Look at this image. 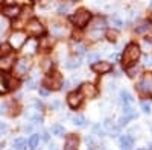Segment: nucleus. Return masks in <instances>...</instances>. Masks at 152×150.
Here are the masks:
<instances>
[{
  "label": "nucleus",
  "instance_id": "7",
  "mask_svg": "<svg viewBox=\"0 0 152 150\" xmlns=\"http://www.w3.org/2000/svg\"><path fill=\"white\" fill-rule=\"evenodd\" d=\"M82 96H87L88 99H91L97 94V90L93 83H82L81 85V91H79Z\"/></svg>",
  "mask_w": 152,
  "mask_h": 150
},
{
  "label": "nucleus",
  "instance_id": "39",
  "mask_svg": "<svg viewBox=\"0 0 152 150\" xmlns=\"http://www.w3.org/2000/svg\"><path fill=\"white\" fill-rule=\"evenodd\" d=\"M43 138H44V141H47V140H49V135H47V132H44V133H43Z\"/></svg>",
  "mask_w": 152,
  "mask_h": 150
},
{
  "label": "nucleus",
  "instance_id": "35",
  "mask_svg": "<svg viewBox=\"0 0 152 150\" xmlns=\"http://www.w3.org/2000/svg\"><path fill=\"white\" fill-rule=\"evenodd\" d=\"M113 23L116 24V28H122V26H123V23H122L119 18H113Z\"/></svg>",
  "mask_w": 152,
  "mask_h": 150
},
{
  "label": "nucleus",
  "instance_id": "38",
  "mask_svg": "<svg viewBox=\"0 0 152 150\" xmlns=\"http://www.w3.org/2000/svg\"><path fill=\"white\" fill-rule=\"evenodd\" d=\"M40 93H41L43 96H47V94H49V91H47V90H44V88H41V90H40Z\"/></svg>",
  "mask_w": 152,
  "mask_h": 150
},
{
  "label": "nucleus",
  "instance_id": "22",
  "mask_svg": "<svg viewBox=\"0 0 152 150\" xmlns=\"http://www.w3.org/2000/svg\"><path fill=\"white\" fill-rule=\"evenodd\" d=\"M78 65H79V59H78V58H70V59L67 61V64H66L67 68H76Z\"/></svg>",
  "mask_w": 152,
  "mask_h": 150
},
{
  "label": "nucleus",
  "instance_id": "12",
  "mask_svg": "<svg viewBox=\"0 0 152 150\" xmlns=\"http://www.w3.org/2000/svg\"><path fill=\"white\" fill-rule=\"evenodd\" d=\"M132 144H134V140H132V136H129V135H123L122 138H120V147H122V150H131L132 149Z\"/></svg>",
  "mask_w": 152,
  "mask_h": 150
},
{
  "label": "nucleus",
  "instance_id": "16",
  "mask_svg": "<svg viewBox=\"0 0 152 150\" xmlns=\"http://www.w3.org/2000/svg\"><path fill=\"white\" fill-rule=\"evenodd\" d=\"M105 26H107L105 18H102V17H96V18H94V21H93V29H102V28H105Z\"/></svg>",
  "mask_w": 152,
  "mask_h": 150
},
{
  "label": "nucleus",
  "instance_id": "24",
  "mask_svg": "<svg viewBox=\"0 0 152 150\" xmlns=\"http://www.w3.org/2000/svg\"><path fill=\"white\" fill-rule=\"evenodd\" d=\"M87 61L90 62V64H93V65H94L96 62H99V55H97V53H91V55H88V56H87Z\"/></svg>",
  "mask_w": 152,
  "mask_h": 150
},
{
  "label": "nucleus",
  "instance_id": "37",
  "mask_svg": "<svg viewBox=\"0 0 152 150\" xmlns=\"http://www.w3.org/2000/svg\"><path fill=\"white\" fill-rule=\"evenodd\" d=\"M28 86H29L31 90H34V88H35V82H34V80H29V82H28Z\"/></svg>",
  "mask_w": 152,
  "mask_h": 150
},
{
  "label": "nucleus",
  "instance_id": "23",
  "mask_svg": "<svg viewBox=\"0 0 152 150\" xmlns=\"http://www.w3.org/2000/svg\"><path fill=\"white\" fill-rule=\"evenodd\" d=\"M123 112L126 114V117H128V118H134V117H137V114L134 112V109H132L131 106H125V108H123Z\"/></svg>",
  "mask_w": 152,
  "mask_h": 150
},
{
  "label": "nucleus",
  "instance_id": "2",
  "mask_svg": "<svg viewBox=\"0 0 152 150\" xmlns=\"http://www.w3.org/2000/svg\"><path fill=\"white\" fill-rule=\"evenodd\" d=\"M90 18H91V14H90L87 9H79V11H76L75 14L72 15V21H73L78 28H84Z\"/></svg>",
  "mask_w": 152,
  "mask_h": 150
},
{
  "label": "nucleus",
  "instance_id": "15",
  "mask_svg": "<svg viewBox=\"0 0 152 150\" xmlns=\"http://www.w3.org/2000/svg\"><path fill=\"white\" fill-rule=\"evenodd\" d=\"M120 97H122V102L125 103V106H128V105L132 102V96L126 91V90H122V91H120Z\"/></svg>",
  "mask_w": 152,
  "mask_h": 150
},
{
  "label": "nucleus",
  "instance_id": "30",
  "mask_svg": "<svg viewBox=\"0 0 152 150\" xmlns=\"http://www.w3.org/2000/svg\"><path fill=\"white\" fill-rule=\"evenodd\" d=\"M142 109H143V112H151V105L148 103V102H142Z\"/></svg>",
  "mask_w": 152,
  "mask_h": 150
},
{
  "label": "nucleus",
  "instance_id": "29",
  "mask_svg": "<svg viewBox=\"0 0 152 150\" xmlns=\"http://www.w3.org/2000/svg\"><path fill=\"white\" fill-rule=\"evenodd\" d=\"M73 47H75V50H76L78 53H84V52H85V47L81 46V44H73Z\"/></svg>",
  "mask_w": 152,
  "mask_h": 150
},
{
  "label": "nucleus",
  "instance_id": "40",
  "mask_svg": "<svg viewBox=\"0 0 152 150\" xmlns=\"http://www.w3.org/2000/svg\"><path fill=\"white\" fill-rule=\"evenodd\" d=\"M149 150H152V144H151V146H149Z\"/></svg>",
  "mask_w": 152,
  "mask_h": 150
},
{
  "label": "nucleus",
  "instance_id": "1",
  "mask_svg": "<svg viewBox=\"0 0 152 150\" xmlns=\"http://www.w3.org/2000/svg\"><path fill=\"white\" fill-rule=\"evenodd\" d=\"M138 56H140V47H138L137 44H134V43H131L125 49V53H123V58H122V64L128 68L138 59Z\"/></svg>",
  "mask_w": 152,
  "mask_h": 150
},
{
  "label": "nucleus",
  "instance_id": "36",
  "mask_svg": "<svg viewBox=\"0 0 152 150\" xmlns=\"http://www.w3.org/2000/svg\"><path fill=\"white\" fill-rule=\"evenodd\" d=\"M128 117H123V118H120V124H122V126H123V124H126V123H128Z\"/></svg>",
  "mask_w": 152,
  "mask_h": 150
},
{
  "label": "nucleus",
  "instance_id": "41",
  "mask_svg": "<svg viewBox=\"0 0 152 150\" xmlns=\"http://www.w3.org/2000/svg\"><path fill=\"white\" fill-rule=\"evenodd\" d=\"M50 150H56V149H55V147H52V149H50Z\"/></svg>",
  "mask_w": 152,
  "mask_h": 150
},
{
  "label": "nucleus",
  "instance_id": "9",
  "mask_svg": "<svg viewBox=\"0 0 152 150\" xmlns=\"http://www.w3.org/2000/svg\"><path fill=\"white\" fill-rule=\"evenodd\" d=\"M93 70L96 73H108L113 70V65H111V62H96V64L93 65Z\"/></svg>",
  "mask_w": 152,
  "mask_h": 150
},
{
  "label": "nucleus",
  "instance_id": "18",
  "mask_svg": "<svg viewBox=\"0 0 152 150\" xmlns=\"http://www.w3.org/2000/svg\"><path fill=\"white\" fill-rule=\"evenodd\" d=\"M26 146H28V141L24 140V138H17V140H14V147H15L17 150H24V149H26Z\"/></svg>",
  "mask_w": 152,
  "mask_h": 150
},
{
  "label": "nucleus",
  "instance_id": "6",
  "mask_svg": "<svg viewBox=\"0 0 152 150\" xmlns=\"http://www.w3.org/2000/svg\"><path fill=\"white\" fill-rule=\"evenodd\" d=\"M81 102H82V94L79 91H73L67 97V103L70 108H78L81 105Z\"/></svg>",
  "mask_w": 152,
  "mask_h": 150
},
{
  "label": "nucleus",
  "instance_id": "10",
  "mask_svg": "<svg viewBox=\"0 0 152 150\" xmlns=\"http://www.w3.org/2000/svg\"><path fill=\"white\" fill-rule=\"evenodd\" d=\"M78 144H79V140H78V136H75V135H70V136H67V140H66V144H64V150H78Z\"/></svg>",
  "mask_w": 152,
  "mask_h": 150
},
{
  "label": "nucleus",
  "instance_id": "5",
  "mask_svg": "<svg viewBox=\"0 0 152 150\" xmlns=\"http://www.w3.org/2000/svg\"><path fill=\"white\" fill-rule=\"evenodd\" d=\"M43 85L47 86V88H53V90L59 88V86H61V78H59V74L58 73H53L52 76H47L44 79Z\"/></svg>",
  "mask_w": 152,
  "mask_h": 150
},
{
  "label": "nucleus",
  "instance_id": "3",
  "mask_svg": "<svg viewBox=\"0 0 152 150\" xmlns=\"http://www.w3.org/2000/svg\"><path fill=\"white\" fill-rule=\"evenodd\" d=\"M24 43H26V33H24V32H14V33L11 35V38H9L11 47L15 49V50L21 49V46Z\"/></svg>",
  "mask_w": 152,
  "mask_h": 150
},
{
  "label": "nucleus",
  "instance_id": "4",
  "mask_svg": "<svg viewBox=\"0 0 152 150\" xmlns=\"http://www.w3.org/2000/svg\"><path fill=\"white\" fill-rule=\"evenodd\" d=\"M26 29H28V33H31L32 36H38V35H41V33H43V30H44L43 24L40 23V20H37V18H32V20H29V21H28Z\"/></svg>",
  "mask_w": 152,
  "mask_h": 150
},
{
  "label": "nucleus",
  "instance_id": "17",
  "mask_svg": "<svg viewBox=\"0 0 152 150\" xmlns=\"http://www.w3.org/2000/svg\"><path fill=\"white\" fill-rule=\"evenodd\" d=\"M38 143H40V135H37V133L31 135V138L28 140V146H29L31 149H37Z\"/></svg>",
  "mask_w": 152,
  "mask_h": 150
},
{
  "label": "nucleus",
  "instance_id": "11",
  "mask_svg": "<svg viewBox=\"0 0 152 150\" xmlns=\"http://www.w3.org/2000/svg\"><path fill=\"white\" fill-rule=\"evenodd\" d=\"M3 14L6 17H17L20 14V6L17 5H8L3 8Z\"/></svg>",
  "mask_w": 152,
  "mask_h": 150
},
{
  "label": "nucleus",
  "instance_id": "8",
  "mask_svg": "<svg viewBox=\"0 0 152 150\" xmlns=\"http://www.w3.org/2000/svg\"><path fill=\"white\" fill-rule=\"evenodd\" d=\"M138 90L140 91H151L152 90V76H151V73H148L146 76L140 80V83H138Z\"/></svg>",
  "mask_w": 152,
  "mask_h": 150
},
{
  "label": "nucleus",
  "instance_id": "27",
  "mask_svg": "<svg viewBox=\"0 0 152 150\" xmlns=\"http://www.w3.org/2000/svg\"><path fill=\"white\" fill-rule=\"evenodd\" d=\"M6 28H8V21L3 18V15H0V32L6 30Z\"/></svg>",
  "mask_w": 152,
  "mask_h": 150
},
{
  "label": "nucleus",
  "instance_id": "20",
  "mask_svg": "<svg viewBox=\"0 0 152 150\" xmlns=\"http://www.w3.org/2000/svg\"><path fill=\"white\" fill-rule=\"evenodd\" d=\"M73 123L76 124V126H81V128L87 126V120H85L84 115H75L73 117Z\"/></svg>",
  "mask_w": 152,
  "mask_h": 150
},
{
  "label": "nucleus",
  "instance_id": "26",
  "mask_svg": "<svg viewBox=\"0 0 152 150\" xmlns=\"http://www.w3.org/2000/svg\"><path fill=\"white\" fill-rule=\"evenodd\" d=\"M107 38H108L110 41H116L117 32H116V30H108V32H107Z\"/></svg>",
  "mask_w": 152,
  "mask_h": 150
},
{
  "label": "nucleus",
  "instance_id": "32",
  "mask_svg": "<svg viewBox=\"0 0 152 150\" xmlns=\"http://www.w3.org/2000/svg\"><path fill=\"white\" fill-rule=\"evenodd\" d=\"M31 118H32V121H34V123H37V124H38V123H43V118H41L40 115H38V114H37V115H32Z\"/></svg>",
  "mask_w": 152,
  "mask_h": 150
},
{
  "label": "nucleus",
  "instance_id": "34",
  "mask_svg": "<svg viewBox=\"0 0 152 150\" xmlns=\"http://www.w3.org/2000/svg\"><path fill=\"white\" fill-rule=\"evenodd\" d=\"M145 64H146V65H152V55H148V56L145 58Z\"/></svg>",
  "mask_w": 152,
  "mask_h": 150
},
{
  "label": "nucleus",
  "instance_id": "28",
  "mask_svg": "<svg viewBox=\"0 0 152 150\" xmlns=\"http://www.w3.org/2000/svg\"><path fill=\"white\" fill-rule=\"evenodd\" d=\"M93 129H94V132H96L97 135H100V136H104V135H105V132H104V129H102V128H100V126H99V124H96V126H94Z\"/></svg>",
  "mask_w": 152,
  "mask_h": 150
},
{
  "label": "nucleus",
  "instance_id": "21",
  "mask_svg": "<svg viewBox=\"0 0 152 150\" xmlns=\"http://www.w3.org/2000/svg\"><path fill=\"white\" fill-rule=\"evenodd\" d=\"M52 133L56 135V136H64V128H62L61 124H55L52 128Z\"/></svg>",
  "mask_w": 152,
  "mask_h": 150
},
{
  "label": "nucleus",
  "instance_id": "31",
  "mask_svg": "<svg viewBox=\"0 0 152 150\" xmlns=\"http://www.w3.org/2000/svg\"><path fill=\"white\" fill-rule=\"evenodd\" d=\"M8 130V124L6 123H2V121H0V135H3L5 132Z\"/></svg>",
  "mask_w": 152,
  "mask_h": 150
},
{
  "label": "nucleus",
  "instance_id": "25",
  "mask_svg": "<svg viewBox=\"0 0 152 150\" xmlns=\"http://www.w3.org/2000/svg\"><path fill=\"white\" fill-rule=\"evenodd\" d=\"M149 28H151V24H149V23H143V24H140V26L135 29V32H137V33H143V32H146Z\"/></svg>",
  "mask_w": 152,
  "mask_h": 150
},
{
  "label": "nucleus",
  "instance_id": "19",
  "mask_svg": "<svg viewBox=\"0 0 152 150\" xmlns=\"http://www.w3.org/2000/svg\"><path fill=\"white\" fill-rule=\"evenodd\" d=\"M52 32H53V35H56V36H62L67 30L64 29V26H59V24H53V26H52Z\"/></svg>",
  "mask_w": 152,
  "mask_h": 150
},
{
  "label": "nucleus",
  "instance_id": "13",
  "mask_svg": "<svg viewBox=\"0 0 152 150\" xmlns=\"http://www.w3.org/2000/svg\"><path fill=\"white\" fill-rule=\"evenodd\" d=\"M12 62H14V56L9 55L0 59V70H9L12 67Z\"/></svg>",
  "mask_w": 152,
  "mask_h": 150
},
{
  "label": "nucleus",
  "instance_id": "14",
  "mask_svg": "<svg viewBox=\"0 0 152 150\" xmlns=\"http://www.w3.org/2000/svg\"><path fill=\"white\" fill-rule=\"evenodd\" d=\"M28 68H29V61H26V59L18 61L17 65H15V71H17L18 74H24V73L28 71Z\"/></svg>",
  "mask_w": 152,
  "mask_h": 150
},
{
  "label": "nucleus",
  "instance_id": "33",
  "mask_svg": "<svg viewBox=\"0 0 152 150\" xmlns=\"http://www.w3.org/2000/svg\"><path fill=\"white\" fill-rule=\"evenodd\" d=\"M67 9H69L67 5H61V6L58 8V12H59V14H62V12H67Z\"/></svg>",
  "mask_w": 152,
  "mask_h": 150
}]
</instances>
